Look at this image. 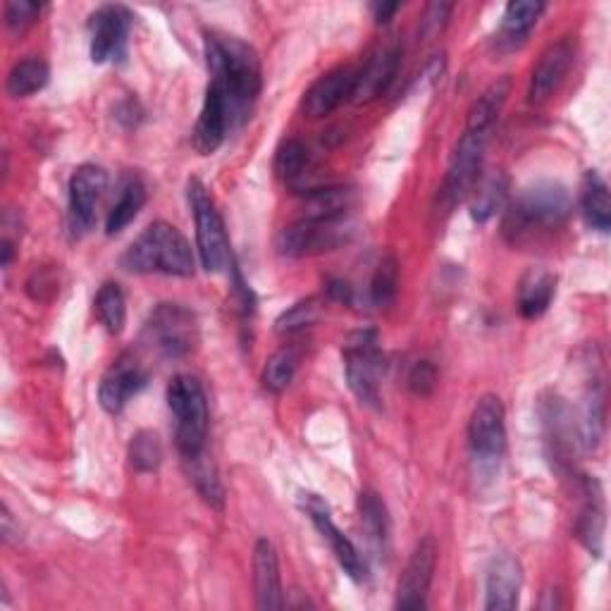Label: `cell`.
<instances>
[{
    "mask_svg": "<svg viewBox=\"0 0 611 611\" xmlns=\"http://www.w3.org/2000/svg\"><path fill=\"white\" fill-rule=\"evenodd\" d=\"M542 418L547 428V445L552 447L550 457L561 471L563 466H571V454L576 449V440H571L576 430L571 409L561 397L552 395V399L542 404Z\"/></svg>",
    "mask_w": 611,
    "mask_h": 611,
    "instance_id": "obj_20",
    "label": "cell"
},
{
    "mask_svg": "<svg viewBox=\"0 0 611 611\" xmlns=\"http://www.w3.org/2000/svg\"><path fill=\"white\" fill-rule=\"evenodd\" d=\"M557 294V277L544 268H530L519 285V310L526 320L544 316Z\"/></svg>",
    "mask_w": 611,
    "mask_h": 611,
    "instance_id": "obj_22",
    "label": "cell"
},
{
    "mask_svg": "<svg viewBox=\"0 0 611 611\" xmlns=\"http://www.w3.org/2000/svg\"><path fill=\"white\" fill-rule=\"evenodd\" d=\"M600 497V485L594 480H588V501L576 523L578 540H581L594 557H600L604 540V507Z\"/></svg>",
    "mask_w": 611,
    "mask_h": 611,
    "instance_id": "obj_26",
    "label": "cell"
},
{
    "mask_svg": "<svg viewBox=\"0 0 611 611\" xmlns=\"http://www.w3.org/2000/svg\"><path fill=\"white\" fill-rule=\"evenodd\" d=\"M141 118V111H139V103L128 99V101H122L118 105V120H122L124 124H128V128H136V122Z\"/></svg>",
    "mask_w": 611,
    "mask_h": 611,
    "instance_id": "obj_41",
    "label": "cell"
},
{
    "mask_svg": "<svg viewBox=\"0 0 611 611\" xmlns=\"http://www.w3.org/2000/svg\"><path fill=\"white\" fill-rule=\"evenodd\" d=\"M49 80H51L49 62L41 58L20 60L18 65L8 72V82H6L8 96L27 99V96H31V93L41 91L45 84H49Z\"/></svg>",
    "mask_w": 611,
    "mask_h": 611,
    "instance_id": "obj_28",
    "label": "cell"
},
{
    "mask_svg": "<svg viewBox=\"0 0 611 611\" xmlns=\"http://www.w3.org/2000/svg\"><path fill=\"white\" fill-rule=\"evenodd\" d=\"M573 60H576V41L573 39H561V41L552 43L550 49L540 55L536 70H532L528 101L532 105H540L550 99L552 93L559 89V84L563 82V77L569 74Z\"/></svg>",
    "mask_w": 611,
    "mask_h": 611,
    "instance_id": "obj_17",
    "label": "cell"
},
{
    "mask_svg": "<svg viewBox=\"0 0 611 611\" xmlns=\"http://www.w3.org/2000/svg\"><path fill=\"white\" fill-rule=\"evenodd\" d=\"M254 585L258 609H282V583H279V561L271 540L261 538L254 547Z\"/></svg>",
    "mask_w": 611,
    "mask_h": 611,
    "instance_id": "obj_21",
    "label": "cell"
},
{
    "mask_svg": "<svg viewBox=\"0 0 611 611\" xmlns=\"http://www.w3.org/2000/svg\"><path fill=\"white\" fill-rule=\"evenodd\" d=\"M186 196H190V206L196 221V248L201 268L206 273H221L232 263L223 215L201 180H190V184H186Z\"/></svg>",
    "mask_w": 611,
    "mask_h": 611,
    "instance_id": "obj_5",
    "label": "cell"
},
{
    "mask_svg": "<svg viewBox=\"0 0 611 611\" xmlns=\"http://www.w3.org/2000/svg\"><path fill=\"white\" fill-rule=\"evenodd\" d=\"M144 342L163 358H184L198 344V320L182 304H159L144 325Z\"/></svg>",
    "mask_w": 611,
    "mask_h": 611,
    "instance_id": "obj_8",
    "label": "cell"
},
{
    "mask_svg": "<svg viewBox=\"0 0 611 611\" xmlns=\"http://www.w3.org/2000/svg\"><path fill=\"white\" fill-rule=\"evenodd\" d=\"M399 289V263L395 256H385L370 282V299L375 306H387L395 302Z\"/></svg>",
    "mask_w": 611,
    "mask_h": 611,
    "instance_id": "obj_34",
    "label": "cell"
},
{
    "mask_svg": "<svg viewBox=\"0 0 611 611\" xmlns=\"http://www.w3.org/2000/svg\"><path fill=\"white\" fill-rule=\"evenodd\" d=\"M299 501H302V509L308 513V519L313 521V526H316V530L320 532V538L330 544V550L337 557L344 573H347L356 583L366 581L368 563L361 557V552L356 550V544L335 526L327 501L320 495H313V492H302Z\"/></svg>",
    "mask_w": 611,
    "mask_h": 611,
    "instance_id": "obj_11",
    "label": "cell"
},
{
    "mask_svg": "<svg viewBox=\"0 0 611 611\" xmlns=\"http://www.w3.org/2000/svg\"><path fill=\"white\" fill-rule=\"evenodd\" d=\"M523 585L521 561L509 552H501L490 561L488 581H485V609L511 611L519 607V592Z\"/></svg>",
    "mask_w": 611,
    "mask_h": 611,
    "instance_id": "obj_18",
    "label": "cell"
},
{
    "mask_svg": "<svg viewBox=\"0 0 611 611\" xmlns=\"http://www.w3.org/2000/svg\"><path fill=\"white\" fill-rule=\"evenodd\" d=\"M308 163V151L299 139L282 141L275 155V170L282 180H296Z\"/></svg>",
    "mask_w": 611,
    "mask_h": 611,
    "instance_id": "obj_36",
    "label": "cell"
},
{
    "mask_svg": "<svg viewBox=\"0 0 611 611\" xmlns=\"http://www.w3.org/2000/svg\"><path fill=\"white\" fill-rule=\"evenodd\" d=\"M581 211L585 221L592 230L602 234L611 227V198H609V186L594 170H588L581 186Z\"/></svg>",
    "mask_w": 611,
    "mask_h": 611,
    "instance_id": "obj_23",
    "label": "cell"
},
{
    "mask_svg": "<svg viewBox=\"0 0 611 611\" xmlns=\"http://www.w3.org/2000/svg\"><path fill=\"white\" fill-rule=\"evenodd\" d=\"M571 213V196L557 182L532 184L516 198L501 223V234L511 244H523L536 232L557 230Z\"/></svg>",
    "mask_w": 611,
    "mask_h": 611,
    "instance_id": "obj_3",
    "label": "cell"
},
{
    "mask_svg": "<svg viewBox=\"0 0 611 611\" xmlns=\"http://www.w3.org/2000/svg\"><path fill=\"white\" fill-rule=\"evenodd\" d=\"M0 532H3V542H20V526H14L8 507H3V516H0Z\"/></svg>",
    "mask_w": 611,
    "mask_h": 611,
    "instance_id": "obj_42",
    "label": "cell"
},
{
    "mask_svg": "<svg viewBox=\"0 0 611 611\" xmlns=\"http://www.w3.org/2000/svg\"><path fill=\"white\" fill-rule=\"evenodd\" d=\"M347 215H304L279 232L277 251L287 258H302L333 251L349 240Z\"/></svg>",
    "mask_w": 611,
    "mask_h": 611,
    "instance_id": "obj_9",
    "label": "cell"
},
{
    "mask_svg": "<svg viewBox=\"0 0 611 611\" xmlns=\"http://www.w3.org/2000/svg\"><path fill=\"white\" fill-rule=\"evenodd\" d=\"M294 373H296V354L292 349H279L268 358V364H265L263 387L279 395V391H285L294 380Z\"/></svg>",
    "mask_w": 611,
    "mask_h": 611,
    "instance_id": "obj_35",
    "label": "cell"
},
{
    "mask_svg": "<svg viewBox=\"0 0 611 611\" xmlns=\"http://www.w3.org/2000/svg\"><path fill=\"white\" fill-rule=\"evenodd\" d=\"M488 139H490V132H482V130H466L464 136L459 139V144L451 155L445 184L440 190V201L445 208H454L468 192H471V186L478 180Z\"/></svg>",
    "mask_w": 611,
    "mask_h": 611,
    "instance_id": "obj_10",
    "label": "cell"
},
{
    "mask_svg": "<svg viewBox=\"0 0 611 611\" xmlns=\"http://www.w3.org/2000/svg\"><path fill=\"white\" fill-rule=\"evenodd\" d=\"M509 91H511L509 77H501V80H497L495 84L485 89L482 96L473 103L471 111H468L466 130L492 132V124H495L497 115L501 113V108H505V103L509 99Z\"/></svg>",
    "mask_w": 611,
    "mask_h": 611,
    "instance_id": "obj_27",
    "label": "cell"
},
{
    "mask_svg": "<svg viewBox=\"0 0 611 611\" xmlns=\"http://www.w3.org/2000/svg\"><path fill=\"white\" fill-rule=\"evenodd\" d=\"M120 265L128 273L136 275H175L192 277L196 271V258L192 244L184 234L170 223H151L124 251Z\"/></svg>",
    "mask_w": 611,
    "mask_h": 611,
    "instance_id": "obj_2",
    "label": "cell"
},
{
    "mask_svg": "<svg viewBox=\"0 0 611 611\" xmlns=\"http://www.w3.org/2000/svg\"><path fill=\"white\" fill-rule=\"evenodd\" d=\"M163 464L161 437L153 430H139L130 442V466L136 473H153Z\"/></svg>",
    "mask_w": 611,
    "mask_h": 611,
    "instance_id": "obj_31",
    "label": "cell"
},
{
    "mask_svg": "<svg viewBox=\"0 0 611 611\" xmlns=\"http://www.w3.org/2000/svg\"><path fill=\"white\" fill-rule=\"evenodd\" d=\"M167 406L175 418V445L182 464H190L206 454L208 440V399L194 375H177L167 385Z\"/></svg>",
    "mask_w": 611,
    "mask_h": 611,
    "instance_id": "obj_4",
    "label": "cell"
},
{
    "mask_svg": "<svg viewBox=\"0 0 611 611\" xmlns=\"http://www.w3.org/2000/svg\"><path fill=\"white\" fill-rule=\"evenodd\" d=\"M146 203V186L136 175L128 177L120 186V196L115 201V206L108 211L105 217V234L108 237H115L124 227H128L134 217L139 215V211L144 208Z\"/></svg>",
    "mask_w": 611,
    "mask_h": 611,
    "instance_id": "obj_24",
    "label": "cell"
},
{
    "mask_svg": "<svg viewBox=\"0 0 611 611\" xmlns=\"http://www.w3.org/2000/svg\"><path fill=\"white\" fill-rule=\"evenodd\" d=\"M437 385V368L430 361H418L409 373V387L414 395L428 397Z\"/></svg>",
    "mask_w": 611,
    "mask_h": 611,
    "instance_id": "obj_39",
    "label": "cell"
},
{
    "mask_svg": "<svg viewBox=\"0 0 611 611\" xmlns=\"http://www.w3.org/2000/svg\"><path fill=\"white\" fill-rule=\"evenodd\" d=\"M468 445H471V457L478 473L492 476L507 451L505 404L497 395H485L478 399L471 420H468Z\"/></svg>",
    "mask_w": 611,
    "mask_h": 611,
    "instance_id": "obj_7",
    "label": "cell"
},
{
    "mask_svg": "<svg viewBox=\"0 0 611 611\" xmlns=\"http://www.w3.org/2000/svg\"><path fill=\"white\" fill-rule=\"evenodd\" d=\"M399 60H401L399 43H389V45H385V49L375 53L366 62V68L358 70L352 101L368 103L373 99L383 96V93L389 89V84L395 82L397 70H399Z\"/></svg>",
    "mask_w": 611,
    "mask_h": 611,
    "instance_id": "obj_19",
    "label": "cell"
},
{
    "mask_svg": "<svg viewBox=\"0 0 611 611\" xmlns=\"http://www.w3.org/2000/svg\"><path fill=\"white\" fill-rule=\"evenodd\" d=\"M318 310H320V306L316 299H304L299 304H294L289 310H285L277 318V330L279 333L304 330V327H308L310 323H316Z\"/></svg>",
    "mask_w": 611,
    "mask_h": 611,
    "instance_id": "obj_37",
    "label": "cell"
},
{
    "mask_svg": "<svg viewBox=\"0 0 611 611\" xmlns=\"http://www.w3.org/2000/svg\"><path fill=\"white\" fill-rule=\"evenodd\" d=\"M370 10H373L375 22L385 24V22L391 20V14L399 10V3H375V6H370Z\"/></svg>",
    "mask_w": 611,
    "mask_h": 611,
    "instance_id": "obj_44",
    "label": "cell"
},
{
    "mask_svg": "<svg viewBox=\"0 0 611 611\" xmlns=\"http://www.w3.org/2000/svg\"><path fill=\"white\" fill-rule=\"evenodd\" d=\"M327 292H330V296H335L337 302H347V304L352 302V294H354L349 282H344V279H333L330 287H327Z\"/></svg>",
    "mask_w": 611,
    "mask_h": 611,
    "instance_id": "obj_43",
    "label": "cell"
},
{
    "mask_svg": "<svg viewBox=\"0 0 611 611\" xmlns=\"http://www.w3.org/2000/svg\"><path fill=\"white\" fill-rule=\"evenodd\" d=\"M358 511H361V521L368 538L378 547H383L389 538V516L380 495L373 490H364L361 497H358Z\"/></svg>",
    "mask_w": 611,
    "mask_h": 611,
    "instance_id": "obj_33",
    "label": "cell"
},
{
    "mask_svg": "<svg viewBox=\"0 0 611 611\" xmlns=\"http://www.w3.org/2000/svg\"><path fill=\"white\" fill-rule=\"evenodd\" d=\"M39 12H41L39 3H29V0H10L6 6V24L12 34H18V31H24L39 18Z\"/></svg>",
    "mask_w": 611,
    "mask_h": 611,
    "instance_id": "obj_38",
    "label": "cell"
},
{
    "mask_svg": "<svg viewBox=\"0 0 611 611\" xmlns=\"http://www.w3.org/2000/svg\"><path fill=\"white\" fill-rule=\"evenodd\" d=\"M149 383V373L132 354H122L118 361L105 370L99 385V401L105 414L118 416L132 397H136Z\"/></svg>",
    "mask_w": 611,
    "mask_h": 611,
    "instance_id": "obj_15",
    "label": "cell"
},
{
    "mask_svg": "<svg viewBox=\"0 0 611 611\" xmlns=\"http://www.w3.org/2000/svg\"><path fill=\"white\" fill-rule=\"evenodd\" d=\"M437 567V542L432 536H426L406 563V569L397 585V607L399 609H426L428 590L432 583Z\"/></svg>",
    "mask_w": 611,
    "mask_h": 611,
    "instance_id": "obj_14",
    "label": "cell"
},
{
    "mask_svg": "<svg viewBox=\"0 0 611 611\" xmlns=\"http://www.w3.org/2000/svg\"><path fill=\"white\" fill-rule=\"evenodd\" d=\"M93 313H96L99 323L111 335H120L124 330V320H128V299L118 282H105L99 289L96 302H93Z\"/></svg>",
    "mask_w": 611,
    "mask_h": 611,
    "instance_id": "obj_30",
    "label": "cell"
},
{
    "mask_svg": "<svg viewBox=\"0 0 611 611\" xmlns=\"http://www.w3.org/2000/svg\"><path fill=\"white\" fill-rule=\"evenodd\" d=\"M108 186V172L101 165H80L70 180L68 194V225L72 237H84V234L96 223V208Z\"/></svg>",
    "mask_w": 611,
    "mask_h": 611,
    "instance_id": "obj_12",
    "label": "cell"
},
{
    "mask_svg": "<svg viewBox=\"0 0 611 611\" xmlns=\"http://www.w3.org/2000/svg\"><path fill=\"white\" fill-rule=\"evenodd\" d=\"M344 373H347L349 389L356 399L366 406L380 404V383L385 375V356L380 352L378 333L356 330L344 342Z\"/></svg>",
    "mask_w": 611,
    "mask_h": 611,
    "instance_id": "obj_6",
    "label": "cell"
},
{
    "mask_svg": "<svg viewBox=\"0 0 611 611\" xmlns=\"http://www.w3.org/2000/svg\"><path fill=\"white\" fill-rule=\"evenodd\" d=\"M356 77H358V70L352 65H339L330 72H325L320 80L313 82V86L306 91L302 103L304 115L310 120H318L335 113L344 101L352 99Z\"/></svg>",
    "mask_w": 611,
    "mask_h": 611,
    "instance_id": "obj_16",
    "label": "cell"
},
{
    "mask_svg": "<svg viewBox=\"0 0 611 611\" xmlns=\"http://www.w3.org/2000/svg\"><path fill=\"white\" fill-rule=\"evenodd\" d=\"M507 198H509V177L505 172H495V175L478 184L476 198L471 203V217L476 223H488L495 213L505 208Z\"/></svg>",
    "mask_w": 611,
    "mask_h": 611,
    "instance_id": "obj_29",
    "label": "cell"
},
{
    "mask_svg": "<svg viewBox=\"0 0 611 611\" xmlns=\"http://www.w3.org/2000/svg\"><path fill=\"white\" fill-rule=\"evenodd\" d=\"M203 49L211 80L192 139L201 155H211L254 113L263 77L258 53L240 37L206 31Z\"/></svg>",
    "mask_w": 611,
    "mask_h": 611,
    "instance_id": "obj_1",
    "label": "cell"
},
{
    "mask_svg": "<svg viewBox=\"0 0 611 611\" xmlns=\"http://www.w3.org/2000/svg\"><path fill=\"white\" fill-rule=\"evenodd\" d=\"M134 22V14L124 6H103L89 18L91 37V60L103 62L122 60L128 51V37Z\"/></svg>",
    "mask_w": 611,
    "mask_h": 611,
    "instance_id": "obj_13",
    "label": "cell"
},
{
    "mask_svg": "<svg viewBox=\"0 0 611 611\" xmlns=\"http://www.w3.org/2000/svg\"><path fill=\"white\" fill-rule=\"evenodd\" d=\"M186 466V473H190V480L194 482V488L198 490V495L208 501L211 507L215 509H223L225 505V490H223V482L221 478H217L213 464L208 461L206 454L203 457L184 464Z\"/></svg>",
    "mask_w": 611,
    "mask_h": 611,
    "instance_id": "obj_32",
    "label": "cell"
},
{
    "mask_svg": "<svg viewBox=\"0 0 611 611\" xmlns=\"http://www.w3.org/2000/svg\"><path fill=\"white\" fill-rule=\"evenodd\" d=\"M449 12H451V6H449V3H432V6H428L426 14H422V22H420L422 37H435V34H440L442 27H445L447 20H449Z\"/></svg>",
    "mask_w": 611,
    "mask_h": 611,
    "instance_id": "obj_40",
    "label": "cell"
},
{
    "mask_svg": "<svg viewBox=\"0 0 611 611\" xmlns=\"http://www.w3.org/2000/svg\"><path fill=\"white\" fill-rule=\"evenodd\" d=\"M544 12V3L540 0H513L507 6L505 18L499 27V41L507 45H519L538 24L540 14Z\"/></svg>",
    "mask_w": 611,
    "mask_h": 611,
    "instance_id": "obj_25",
    "label": "cell"
}]
</instances>
